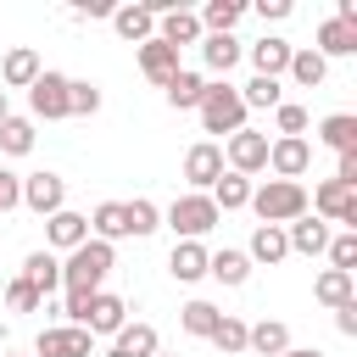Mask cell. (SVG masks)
Returning a JSON list of instances; mask_svg holds the SVG:
<instances>
[{
    "mask_svg": "<svg viewBox=\"0 0 357 357\" xmlns=\"http://www.w3.org/2000/svg\"><path fill=\"white\" fill-rule=\"evenodd\" d=\"M112 268H117V245L84 240V245L67 251V262H61V290H67V296H95V290L106 284Z\"/></svg>",
    "mask_w": 357,
    "mask_h": 357,
    "instance_id": "6da1fadb",
    "label": "cell"
},
{
    "mask_svg": "<svg viewBox=\"0 0 357 357\" xmlns=\"http://www.w3.org/2000/svg\"><path fill=\"white\" fill-rule=\"evenodd\" d=\"M251 212H257V223L284 229V223H296L307 212V184H296V178H262V184H251Z\"/></svg>",
    "mask_w": 357,
    "mask_h": 357,
    "instance_id": "7a4b0ae2",
    "label": "cell"
},
{
    "mask_svg": "<svg viewBox=\"0 0 357 357\" xmlns=\"http://www.w3.org/2000/svg\"><path fill=\"white\" fill-rule=\"evenodd\" d=\"M195 112H201V128H206V134H223V139H229V134H240V128H245V117H251V112H245V100H240V89H234L229 78L206 84V95H201V106H195Z\"/></svg>",
    "mask_w": 357,
    "mask_h": 357,
    "instance_id": "3957f363",
    "label": "cell"
},
{
    "mask_svg": "<svg viewBox=\"0 0 357 357\" xmlns=\"http://www.w3.org/2000/svg\"><path fill=\"white\" fill-rule=\"evenodd\" d=\"M162 223H167L178 240H201V234H212V229L223 223V212L212 206V195H195V190H184V195H173V206L162 212Z\"/></svg>",
    "mask_w": 357,
    "mask_h": 357,
    "instance_id": "277c9868",
    "label": "cell"
},
{
    "mask_svg": "<svg viewBox=\"0 0 357 357\" xmlns=\"http://www.w3.org/2000/svg\"><path fill=\"white\" fill-rule=\"evenodd\" d=\"M307 212H312V218H324V223L357 229V190H346V184L324 178V184H318V190L307 195Z\"/></svg>",
    "mask_w": 357,
    "mask_h": 357,
    "instance_id": "5b68a950",
    "label": "cell"
},
{
    "mask_svg": "<svg viewBox=\"0 0 357 357\" xmlns=\"http://www.w3.org/2000/svg\"><path fill=\"white\" fill-rule=\"evenodd\" d=\"M67 84H73L67 73H50V67H45V73L28 84V112L45 117V123H61V117H67Z\"/></svg>",
    "mask_w": 357,
    "mask_h": 357,
    "instance_id": "8992f818",
    "label": "cell"
},
{
    "mask_svg": "<svg viewBox=\"0 0 357 357\" xmlns=\"http://www.w3.org/2000/svg\"><path fill=\"white\" fill-rule=\"evenodd\" d=\"M223 167L229 173H268V134H257V128H240V134H229V145H223Z\"/></svg>",
    "mask_w": 357,
    "mask_h": 357,
    "instance_id": "52a82bcc",
    "label": "cell"
},
{
    "mask_svg": "<svg viewBox=\"0 0 357 357\" xmlns=\"http://www.w3.org/2000/svg\"><path fill=\"white\" fill-rule=\"evenodd\" d=\"M218 173H223V145H218V139H195V145L184 151V184H190L195 195H206V190L218 184Z\"/></svg>",
    "mask_w": 357,
    "mask_h": 357,
    "instance_id": "ba28073f",
    "label": "cell"
},
{
    "mask_svg": "<svg viewBox=\"0 0 357 357\" xmlns=\"http://www.w3.org/2000/svg\"><path fill=\"white\" fill-rule=\"evenodd\" d=\"M89 351H95V335L78 324H50L33 340V357H89Z\"/></svg>",
    "mask_w": 357,
    "mask_h": 357,
    "instance_id": "9c48e42d",
    "label": "cell"
},
{
    "mask_svg": "<svg viewBox=\"0 0 357 357\" xmlns=\"http://www.w3.org/2000/svg\"><path fill=\"white\" fill-rule=\"evenodd\" d=\"M22 206L39 212V218L61 212V206H67V178L50 173V167H45V173H28V178H22Z\"/></svg>",
    "mask_w": 357,
    "mask_h": 357,
    "instance_id": "30bf717a",
    "label": "cell"
},
{
    "mask_svg": "<svg viewBox=\"0 0 357 357\" xmlns=\"http://www.w3.org/2000/svg\"><path fill=\"white\" fill-rule=\"evenodd\" d=\"M123 324H128V301L112 296V290H95L89 307H84V324H78V329H89V335L100 340V335H117Z\"/></svg>",
    "mask_w": 357,
    "mask_h": 357,
    "instance_id": "8fae6325",
    "label": "cell"
},
{
    "mask_svg": "<svg viewBox=\"0 0 357 357\" xmlns=\"http://www.w3.org/2000/svg\"><path fill=\"white\" fill-rule=\"evenodd\" d=\"M84 240H89V218H84V212L61 206V212L45 218V251H78Z\"/></svg>",
    "mask_w": 357,
    "mask_h": 357,
    "instance_id": "7c38bea8",
    "label": "cell"
},
{
    "mask_svg": "<svg viewBox=\"0 0 357 357\" xmlns=\"http://www.w3.org/2000/svg\"><path fill=\"white\" fill-rule=\"evenodd\" d=\"M307 167H312V145L307 139H268V173L273 178H296L301 184Z\"/></svg>",
    "mask_w": 357,
    "mask_h": 357,
    "instance_id": "4fadbf2b",
    "label": "cell"
},
{
    "mask_svg": "<svg viewBox=\"0 0 357 357\" xmlns=\"http://www.w3.org/2000/svg\"><path fill=\"white\" fill-rule=\"evenodd\" d=\"M329 223L324 218H312V212H301L296 223H284V245H290V257H324V245H329Z\"/></svg>",
    "mask_w": 357,
    "mask_h": 357,
    "instance_id": "5bb4252c",
    "label": "cell"
},
{
    "mask_svg": "<svg viewBox=\"0 0 357 357\" xmlns=\"http://www.w3.org/2000/svg\"><path fill=\"white\" fill-rule=\"evenodd\" d=\"M156 351H162V340H156V324L134 318V324H123V329L112 335V351H106V357H156Z\"/></svg>",
    "mask_w": 357,
    "mask_h": 357,
    "instance_id": "9a60e30c",
    "label": "cell"
},
{
    "mask_svg": "<svg viewBox=\"0 0 357 357\" xmlns=\"http://www.w3.org/2000/svg\"><path fill=\"white\" fill-rule=\"evenodd\" d=\"M134 56H139V73H145L156 89H167V78L178 73V50H173V45H162V39H145V45H134Z\"/></svg>",
    "mask_w": 357,
    "mask_h": 357,
    "instance_id": "2e32d148",
    "label": "cell"
},
{
    "mask_svg": "<svg viewBox=\"0 0 357 357\" xmlns=\"http://www.w3.org/2000/svg\"><path fill=\"white\" fill-rule=\"evenodd\" d=\"M39 73H45V67H39V50H33V45H11V50L0 56V84H6V89H28Z\"/></svg>",
    "mask_w": 357,
    "mask_h": 357,
    "instance_id": "e0dca14e",
    "label": "cell"
},
{
    "mask_svg": "<svg viewBox=\"0 0 357 357\" xmlns=\"http://www.w3.org/2000/svg\"><path fill=\"white\" fill-rule=\"evenodd\" d=\"M156 39H162V45H173V50L201 45V17H195V11H184V6H173L167 17H156Z\"/></svg>",
    "mask_w": 357,
    "mask_h": 357,
    "instance_id": "ac0fdd59",
    "label": "cell"
},
{
    "mask_svg": "<svg viewBox=\"0 0 357 357\" xmlns=\"http://www.w3.org/2000/svg\"><path fill=\"white\" fill-rule=\"evenodd\" d=\"M290 50H296V45H284L279 33H262L257 45H245V56H251V67H257V78H279V73L290 67Z\"/></svg>",
    "mask_w": 357,
    "mask_h": 357,
    "instance_id": "d6986e66",
    "label": "cell"
},
{
    "mask_svg": "<svg viewBox=\"0 0 357 357\" xmlns=\"http://www.w3.org/2000/svg\"><path fill=\"white\" fill-rule=\"evenodd\" d=\"M17 279H28V284H33V290L50 301V290H61V257H56V251H28Z\"/></svg>",
    "mask_w": 357,
    "mask_h": 357,
    "instance_id": "ffe728a7",
    "label": "cell"
},
{
    "mask_svg": "<svg viewBox=\"0 0 357 357\" xmlns=\"http://www.w3.org/2000/svg\"><path fill=\"white\" fill-rule=\"evenodd\" d=\"M245 257H251V268L262 262V268H279L284 257H290V245H284V229H273V223H257L251 229V245H245Z\"/></svg>",
    "mask_w": 357,
    "mask_h": 357,
    "instance_id": "44dd1931",
    "label": "cell"
},
{
    "mask_svg": "<svg viewBox=\"0 0 357 357\" xmlns=\"http://www.w3.org/2000/svg\"><path fill=\"white\" fill-rule=\"evenodd\" d=\"M206 257H212V251H206L201 240H178L173 257H167V273H173L178 284H195V279H206Z\"/></svg>",
    "mask_w": 357,
    "mask_h": 357,
    "instance_id": "7402d4cb",
    "label": "cell"
},
{
    "mask_svg": "<svg viewBox=\"0 0 357 357\" xmlns=\"http://www.w3.org/2000/svg\"><path fill=\"white\" fill-rule=\"evenodd\" d=\"M245 351H257V357H284V351H290V324H279V318L251 324V329H245Z\"/></svg>",
    "mask_w": 357,
    "mask_h": 357,
    "instance_id": "603a6c76",
    "label": "cell"
},
{
    "mask_svg": "<svg viewBox=\"0 0 357 357\" xmlns=\"http://www.w3.org/2000/svg\"><path fill=\"white\" fill-rule=\"evenodd\" d=\"M112 28H117V39H128V45L156 39V17H151L145 6H112Z\"/></svg>",
    "mask_w": 357,
    "mask_h": 357,
    "instance_id": "cb8c5ba5",
    "label": "cell"
},
{
    "mask_svg": "<svg viewBox=\"0 0 357 357\" xmlns=\"http://www.w3.org/2000/svg\"><path fill=\"white\" fill-rule=\"evenodd\" d=\"M245 56V45L234 39V33H201V61H206V73H223L229 78V67Z\"/></svg>",
    "mask_w": 357,
    "mask_h": 357,
    "instance_id": "d4e9b609",
    "label": "cell"
},
{
    "mask_svg": "<svg viewBox=\"0 0 357 357\" xmlns=\"http://www.w3.org/2000/svg\"><path fill=\"white\" fill-rule=\"evenodd\" d=\"M206 84H212V78H201V73L178 67V73L167 78V89H162V95H167V106H173V112H195V106H201V95H206Z\"/></svg>",
    "mask_w": 357,
    "mask_h": 357,
    "instance_id": "484cf974",
    "label": "cell"
},
{
    "mask_svg": "<svg viewBox=\"0 0 357 357\" xmlns=\"http://www.w3.org/2000/svg\"><path fill=\"white\" fill-rule=\"evenodd\" d=\"M89 240H106V245L128 240V212H123V201H100V206L89 212Z\"/></svg>",
    "mask_w": 357,
    "mask_h": 357,
    "instance_id": "4316f807",
    "label": "cell"
},
{
    "mask_svg": "<svg viewBox=\"0 0 357 357\" xmlns=\"http://www.w3.org/2000/svg\"><path fill=\"white\" fill-rule=\"evenodd\" d=\"M206 273H212L218 284L240 290V284L251 279V257H245V251H234V245H223V251H212V257H206Z\"/></svg>",
    "mask_w": 357,
    "mask_h": 357,
    "instance_id": "83f0119b",
    "label": "cell"
},
{
    "mask_svg": "<svg viewBox=\"0 0 357 357\" xmlns=\"http://www.w3.org/2000/svg\"><path fill=\"white\" fill-rule=\"evenodd\" d=\"M312 296H318V307H346V301H357V279L351 273H340V268H324L318 279H312Z\"/></svg>",
    "mask_w": 357,
    "mask_h": 357,
    "instance_id": "f1b7e54d",
    "label": "cell"
},
{
    "mask_svg": "<svg viewBox=\"0 0 357 357\" xmlns=\"http://www.w3.org/2000/svg\"><path fill=\"white\" fill-rule=\"evenodd\" d=\"M312 39H318L312 50H318L324 61H335V56H357V28H346V22H335V17H329V22H318V33H312Z\"/></svg>",
    "mask_w": 357,
    "mask_h": 357,
    "instance_id": "f546056e",
    "label": "cell"
},
{
    "mask_svg": "<svg viewBox=\"0 0 357 357\" xmlns=\"http://www.w3.org/2000/svg\"><path fill=\"white\" fill-rule=\"evenodd\" d=\"M318 139H324L335 156H351V151H357V117H351V112H329V117L318 123Z\"/></svg>",
    "mask_w": 357,
    "mask_h": 357,
    "instance_id": "4dcf8cb0",
    "label": "cell"
},
{
    "mask_svg": "<svg viewBox=\"0 0 357 357\" xmlns=\"http://www.w3.org/2000/svg\"><path fill=\"white\" fill-rule=\"evenodd\" d=\"M206 195H212V206H218V212H240V206H251V178L223 167V173H218V184H212Z\"/></svg>",
    "mask_w": 357,
    "mask_h": 357,
    "instance_id": "1f68e13d",
    "label": "cell"
},
{
    "mask_svg": "<svg viewBox=\"0 0 357 357\" xmlns=\"http://www.w3.org/2000/svg\"><path fill=\"white\" fill-rule=\"evenodd\" d=\"M195 17H201V33H234V22L245 17V0H206Z\"/></svg>",
    "mask_w": 357,
    "mask_h": 357,
    "instance_id": "d6a6232c",
    "label": "cell"
},
{
    "mask_svg": "<svg viewBox=\"0 0 357 357\" xmlns=\"http://www.w3.org/2000/svg\"><path fill=\"white\" fill-rule=\"evenodd\" d=\"M284 73H290V78H296L301 89H318V84L329 78V61H324V56H318L312 45H307V50L296 45V50H290V67H284Z\"/></svg>",
    "mask_w": 357,
    "mask_h": 357,
    "instance_id": "836d02e7",
    "label": "cell"
},
{
    "mask_svg": "<svg viewBox=\"0 0 357 357\" xmlns=\"http://www.w3.org/2000/svg\"><path fill=\"white\" fill-rule=\"evenodd\" d=\"M218 318H223V312H218L212 301H201V296L178 307V324H184V335H195V340H212V329H218Z\"/></svg>",
    "mask_w": 357,
    "mask_h": 357,
    "instance_id": "e575fe53",
    "label": "cell"
},
{
    "mask_svg": "<svg viewBox=\"0 0 357 357\" xmlns=\"http://www.w3.org/2000/svg\"><path fill=\"white\" fill-rule=\"evenodd\" d=\"M123 212H128V234H134V240H145V234H156V229H162V206H156V201H145V195L123 201Z\"/></svg>",
    "mask_w": 357,
    "mask_h": 357,
    "instance_id": "d590c367",
    "label": "cell"
},
{
    "mask_svg": "<svg viewBox=\"0 0 357 357\" xmlns=\"http://www.w3.org/2000/svg\"><path fill=\"white\" fill-rule=\"evenodd\" d=\"M245 329H251L245 318L223 312V318H218V329H212V346H218L223 357H240V351H245Z\"/></svg>",
    "mask_w": 357,
    "mask_h": 357,
    "instance_id": "8d00e7d4",
    "label": "cell"
},
{
    "mask_svg": "<svg viewBox=\"0 0 357 357\" xmlns=\"http://www.w3.org/2000/svg\"><path fill=\"white\" fill-rule=\"evenodd\" d=\"M0 151L6 156H28L33 151V117H6L0 123Z\"/></svg>",
    "mask_w": 357,
    "mask_h": 357,
    "instance_id": "74e56055",
    "label": "cell"
},
{
    "mask_svg": "<svg viewBox=\"0 0 357 357\" xmlns=\"http://www.w3.org/2000/svg\"><path fill=\"white\" fill-rule=\"evenodd\" d=\"M240 100H245V112H273L284 100V89H279V78H251L240 89Z\"/></svg>",
    "mask_w": 357,
    "mask_h": 357,
    "instance_id": "f35d334b",
    "label": "cell"
},
{
    "mask_svg": "<svg viewBox=\"0 0 357 357\" xmlns=\"http://www.w3.org/2000/svg\"><path fill=\"white\" fill-rule=\"evenodd\" d=\"M95 112H100V84L73 78L67 84V117H95Z\"/></svg>",
    "mask_w": 357,
    "mask_h": 357,
    "instance_id": "ab89813d",
    "label": "cell"
},
{
    "mask_svg": "<svg viewBox=\"0 0 357 357\" xmlns=\"http://www.w3.org/2000/svg\"><path fill=\"white\" fill-rule=\"evenodd\" d=\"M273 123H279V139H307V106H296V100H279L273 106Z\"/></svg>",
    "mask_w": 357,
    "mask_h": 357,
    "instance_id": "60d3db41",
    "label": "cell"
},
{
    "mask_svg": "<svg viewBox=\"0 0 357 357\" xmlns=\"http://www.w3.org/2000/svg\"><path fill=\"white\" fill-rule=\"evenodd\" d=\"M324 257H329V268H340V273H351V268H357V229H340V234H329V245H324Z\"/></svg>",
    "mask_w": 357,
    "mask_h": 357,
    "instance_id": "b9f144b4",
    "label": "cell"
},
{
    "mask_svg": "<svg viewBox=\"0 0 357 357\" xmlns=\"http://www.w3.org/2000/svg\"><path fill=\"white\" fill-rule=\"evenodd\" d=\"M0 301H6V312H39V307H45V296H39V290H33L28 279H11Z\"/></svg>",
    "mask_w": 357,
    "mask_h": 357,
    "instance_id": "7bdbcfd3",
    "label": "cell"
},
{
    "mask_svg": "<svg viewBox=\"0 0 357 357\" xmlns=\"http://www.w3.org/2000/svg\"><path fill=\"white\" fill-rule=\"evenodd\" d=\"M22 206V178L11 167H0V212H17Z\"/></svg>",
    "mask_w": 357,
    "mask_h": 357,
    "instance_id": "ee69618b",
    "label": "cell"
},
{
    "mask_svg": "<svg viewBox=\"0 0 357 357\" xmlns=\"http://www.w3.org/2000/svg\"><path fill=\"white\" fill-rule=\"evenodd\" d=\"M251 11H257L262 22H284V17H290V0H257Z\"/></svg>",
    "mask_w": 357,
    "mask_h": 357,
    "instance_id": "f6af8a7d",
    "label": "cell"
},
{
    "mask_svg": "<svg viewBox=\"0 0 357 357\" xmlns=\"http://www.w3.org/2000/svg\"><path fill=\"white\" fill-rule=\"evenodd\" d=\"M335 184L357 190V151H351V156H335Z\"/></svg>",
    "mask_w": 357,
    "mask_h": 357,
    "instance_id": "bcb514c9",
    "label": "cell"
},
{
    "mask_svg": "<svg viewBox=\"0 0 357 357\" xmlns=\"http://www.w3.org/2000/svg\"><path fill=\"white\" fill-rule=\"evenodd\" d=\"M335 329H340L346 340L357 335V301H346V307H335Z\"/></svg>",
    "mask_w": 357,
    "mask_h": 357,
    "instance_id": "7dc6e473",
    "label": "cell"
},
{
    "mask_svg": "<svg viewBox=\"0 0 357 357\" xmlns=\"http://www.w3.org/2000/svg\"><path fill=\"white\" fill-rule=\"evenodd\" d=\"M73 17H78V22H89V17H112V0H84V6H73Z\"/></svg>",
    "mask_w": 357,
    "mask_h": 357,
    "instance_id": "c3c4849f",
    "label": "cell"
},
{
    "mask_svg": "<svg viewBox=\"0 0 357 357\" xmlns=\"http://www.w3.org/2000/svg\"><path fill=\"white\" fill-rule=\"evenodd\" d=\"M284 357H324V351H312V346H290Z\"/></svg>",
    "mask_w": 357,
    "mask_h": 357,
    "instance_id": "681fc988",
    "label": "cell"
},
{
    "mask_svg": "<svg viewBox=\"0 0 357 357\" xmlns=\"http://www.w3.org/2000/svg\"><path fill=\"white\" fill-rule=\"evenodd\" d=\"M6 117H11V95L0 89V123H6Z\"/></svg>",
    "mask_w": 357,
    "mask_h": 357,
    "instance_id": "f907efd6",
    "label": "cell"
},
{
    "mask_svg": "<svg viewBox=\"0 0 357 357\" xmlns=\"http://www.w3.org/2000/svg\"><path fill=\"white\" fill-rule=\"evenodd\" d=\"M156 357H162V351H156Z\"/></svg>",
    "mask_w": 357,
    "mask_h": 357,
    "instance_id": "816d5d0a",
    "label": "cell"
}]
</instances>
